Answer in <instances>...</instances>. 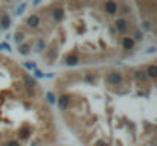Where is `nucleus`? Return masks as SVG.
Returning a JSON list of instances; mask_svg holds the SVG:
<instances>
[{
	"label": "nucleus",
	"mask_w": 157,
	"mask_h": 146,
	"mask_svg": "<svg viewBox=\"0 0 157 146\" xmlns=\"http://www.w3.org/2000/svg\"><path fill=\"white\" fill-rule=\"evenodd\" d=\"M113 26H114V31H116L117 34L124 35V34H127V31H128V28H130V23H128L127 18L121 17V18H116V20H114Z\"/></svg>",
	"instance_id": "f257e3e1"
},
{
	"label": "nucleus",
	"mask_w": 157,
	"mask_h": 146,
	"mask_svg": "<svg viewBox=\"0 0 157 146\" xmlns=\"http://www.w3.org/2000/svg\"><path fill=\"white\" fill-rule=\"evenodd\" d=\"M25 24L29 28V29H38L41 26V17L38 14H29L25 20Z\"/></svg>",
	"instance_id": "f03ea898"
},
{
	"label": "nucleus",
	"mask_w": 157,
	"mask_h": 146,
	"mask_svg": "<svg viewBox=\"0 0 157 146\" xmlns=\"http://www.w3.org/2000/svg\"><path fill=\"white\" fill-rule=\"evenodd\" d=\"M107 82L110 84V85H121L122 82H124V76H122V73L121 72H116V70H113V72H108V75H107Z\"/></svg>",
	"instance_id": "7ed1b4c3"
},
{
	"label": "nucleus",
	"mask_w": 157,
	"mask_h": 146,
	"mask_svg": "<svg viewBox=\"0 0 157 146\" xmlns=\"http://www.w3.org/2000/svg\"><path fill=\"white\" fill-rule=\"evenodd\" d=\"M56 107H58L61 111L69 110V107H70V96H69L67 93L59 95V96L56 97Z\"/></svg>",
	"instance_id": "20e7f679"
},
{
	"label": "nucleus",
	"mask_w": 157,
	"mask_h": 146,
	"mask_svg": "<svg viewBox=\"0 0 157 146\" xmlns=\"http://www.w3.org/2000/svg\"><path fill=\"white\" fill-rule=\"evenodd\" d=\"M104 12L107 15H110V17L119 14V5H117L116 2H105L104 3Z\"/></svg>",
	"instance_id": "39448f33"
},
{
	"label": "nucleus",
	"mask_w": 157,
	"mask_h": 146,
	"mask_svg": "<svg viewBox=\"0 0 157 146\" xmlns=\"http://www.w3.org/2000/svg\"><path fill=\"white\" fill-rule=\"evenodd\" d=\"M121 44H122L124 50H133V49L136 47V41L133 40V37H122Z\"/></svg>",
	"instance_id": "423d86ee"
},
{
	"label": "nucleus",
	"mask_w": 157,
	"mask_h": 146,
	"mask_svg": "<svg viewBox=\"0 0 157 146\" xmlns=\"http://www.w3.org/2000/svg\"><path fill=\"white\" fill-rule=\"evenodd\" d=\"M11 24H12L11 15H9V14H2V17H0V28H2L3 31H8V29L11 28Z\"/></svg>",
	"instance_id": "0eeeda50"
},
{
	"label": "nucleus",
	"mask_w": 157,
	"mask_h": 146,
	"mask_svg": "<svg viewBox=\"0 0 157 146\" xmlns=\"http://www.w3.org/2000/svg\"><path fill=\"white\" fill-rule=\"evenodd\" d=\"M78 62H79V55H78V53H70V55H67L66 59H64V64L69 66V67H73V66H76Z\"/></svg>",
	"instance_id": "6e6552de"
},
{
	"label": "nucleus",
	"mask_w": 157,
	"mask_h": 146,
	"mask_svg": "<svg viewBox=\"0 0 157 146\" xmlns=\"http://www.w3.org/2000/svg\"><path fill=\"white\" fill-rule=\"evenodd\" d=\"M64 17H66V12H64V9H63V8H55V9L52 11L53 21H56V23H61V21L64 20Z\"/></svg>",
	"instance_id": "1a4fd4ad"
},
{
	"label": "nucleus",
	"mask_w": 157,
	"mask_h": 146,
	"mask_svg": "<svg viewBox=\"0 0 157 146\" xmlns=\"http://www.w3.org/2000/svg\"><path fill=\"white\" fill-rule=\"evenodd\" d=\"M23 84H25L28 88L34 90V88L37 87V79H35V78H32L31 75H23Z\"/></svg>",
	"instance_id": "9d476101"
},
{
	"label": "nucleus",
	"mask_w": 157,
	"mask_h": 146,
	"mask_svg": "<svg viewBox=\"0 0 157 146\" xmlns=\"http://www.w3.org/2000/svg\"><path fill=\"white\" fill-rule=\"evenodd\" d=\"M31 134H32V131H31V128L26 126V125L18 129V139H20V140H28V139L31 137Z\"/></svg>",
	"instance_id": "9b49d317"
},
{
	"label": "nucleus",
	"mask_w": 157,
	"mask_h": 146,
	"mask_svg": "<svg viewBox=\"0 0 157 146\" xmlns=\"http://www.w3.org/2000/svg\"><path fill=\"white\" fill-rule=\"evenodd\" d=\"M145 73L148 79H157V64H150L145 69Z\"/></svg>",
	"instance_id": "f8f14e48"
},
{
	"label": "nucleus",
	"mask_w": 157,
	"mask_h": 146,
	"mask_svg": "<svg viewBox=\"0 0 157 146\" xmlns=\"http://www.w3.org/2000/svg\"><path fill=\"white\" fill-rule=\"evenodd\" d=\"M134 78L139 81V82H147L148 81V78H147V73H145V70H142V69H137V70H134Z\"/></svg>",
	"instance_id": "ddd939ff"
},
{
	"label": "nucleus",
	"mask_w": 157,
	"mask_h": 146,
	"mask_svg": "<svg viewBox=\"0 0 157 146\" xmlns=\"http://www.w3.org/2000/svg\"><path fill=\"white\" fill-rule=\"evenodd\" d=\"M46 47H48V43L43 40V38H38L37 40V43H35V52H44L46 50Z\"/></svg>",
	"instance_id": "4468645a"
},
{
	"label": "nucleus",
	"mask_w": 157,
	"mask_h": 146,
	"mask_svg": "<svg viewBox=\"0 0 157 146\" xmlns=\"http://www.w3.org/2000/svg\"><path fill=\"white\" fill-rule=\"evenodd\" d=\"M18 53L20 55H29L31 53V43H21L18 46Z\"/></svg>",
	"instance_id": "2eb2a0df"
},
{
	"label": "nucleus",
	"mask_w": 157,
	"mask_h": 146,
	"mask_svg": "<svg viewBox=\"0 0 157 146\" xmlns=\"http://www.w3.org/2000/svg\"><path fill=\"white\" fill-rule=\"evenodd\" d=\"M25 37H26V35H25V32H23V31H17V32L14 34V41L20 46V44L25 41Z\"/></svg>",
	"instance_id": "dca6fc26"
},
{
	"label": "nucleus",
	"mask_w": 157,
	"mask_h": 146,
	"mask_svg": "<svg viewBox=\"0 0 157 146\" xmlns=\"http://www.w3.org/2000/svg\"><path fill=\"white\" fill-rule=\"evenodd\" d=\"M46 100H48L49 105H56V96L53 95L52 92H48L46 93Z\"/></svg>",
	"instance_id": "f3484780"
},
{
	"label": "nucleus",
	"mask_w": 157,
	"mask_h": 146,
	"mask_svg": "<svg viewBox=\"0 0 157 146\" xmlns=\"http://www.w3.org/2000/svg\"><path fill=\"white\" fill-rule=\"evenodd\" d=\"M26 8H28V3H26V2L20 3V5L17 6V9H15V15H21V14L26 11Z\"/></svg>",
	"instance_id": "a211bd4d"
},
{
	"label": "nucleus",
	"mask_w": 157,
	"mask_h": 146,
	"mask_svg": "<svg viewBox=\"0 0 157 146\" xmlns=\"http://www.w3.org/2000/svg\"><path fill=\"white\" fill-rule=\"evenodd\" d=\"M84 81H86L87 84H95V81H96V76H95V75H92V73H86V76H84Z\"/></svg>",
	"instance_id": "6ab92c4d"
},
{
	"label": "nucleus",
	"mask_w": 157,
	"mask_h": 146,
	"mask_svg": "<svg viewBox=\"0 0 157 146\" xmlns=\"http://www.w3.org/2000/svg\"><path fill=\"white\" fill-rule=\"evenodd\" d=\"M119 12L124 14V15H127V14H130V8H128L127 5H122V6L119 5Z\"/></svg>",
	"instance_id": "aec40b11"
},
{
	"label": "nucleus",
	"mask_w": 157,
	"mask_h": 146,
	"mask_svg": "<svg viewBox=\"0 0 157 146\" xmlns=\"http://www.w3.org/2000/svg\"><path fill=\"white\" fill-rule=\"evenodd\" d=\"M134 41H142L144 40V34L140 32V31H136L134 32V38H133Z\"/></svg>",
	"instance_id": "412c9836"
},
{
	"label": "nucleus",
	"mask_w": 157,
	"mask_h": 146,
	"mask_svg": "<svg viewBox=\"0 0 157 146\" xmlns=\"http://www.w3.org/2000/svg\"><path fill=\"white\" fill-rule=\"evenodd\" d=\"M23 67H26L28 70H32V72H34V70L37 69V64H35V62H25Z\"/></svg>",
	"instance_id": "4be33fe9"
},
{
	"label": "nucleus",
	"mask_w": 157,
	"mask_h": 146,
	"mask_svg": "<svg viewBox=\"0 0 157 146\" xmlns=\"http://www.w3.org/2000/svg\"><path fill=\"white\" fill-rule=\"evenodd\" d=\"M3 146H21V143H20V140H8Z\"/></svg>",
	"instance_id": "5701e85b"
},
{
	"label": "nucleus",
	"mask_w": 157,
	"mask_h": 146,
	"mask_svg": "<svg viewBox=\"0 0 157 146\" xmlns=\"http://www.w3.org/2000/svg\"><path fill=\"white\" fill-rule=\"evenodd\" d=\"M34 76L40 79V78H44V73H43L41 70H38V69H35V70H34Z\"/></svg>",
	"instance_id": "b1692460"
},
{
	"label": "nucleus",
	"mask_w": 157,
	"mask_h": 146,
	"mask_svg": "<svg viewBox=\"0 0 157 146\" xmlns=\"http://www.w3.org/2000/svg\"><path fill=\"white\" fill-rule=\"evenodd\" d=\"M142 28H144L145 31H151V23L147 20V21H144V23H142Z\"/></svg>",
	"instance_id": "393cba45"
},
{
	"label": "nucleus",
	"mask_w": 157,
	"mask_h": 146,
	"mask_svg": "<svg viewBox=\"0 0 157 146\" xmlns=\"http://www.w3.org/2000/svg\"><path fill=\"white\" fill-rule=\"evenodd\" d=\"M2 50H8V52H11V46H9L8 43L3 41V43H2Z\"/></svg>",
	"instance_id": "a878e982"
},
{
	"label": "nucleus",
	"mask_w": 157,
	"mask_h": 146,
	"mask_svg": "<svg viewBox=\"0 0 157 146\" xmlns=\"http://www.w3.org/2000/svg\"><path fill=\"white\" fill-rule=\"evenodd\" d=\"M156 50H157L156 47H150L148 50H147V53H153V52H156Z\"/></svg>",
	"instance_id": "bb28decb"
},
{
	"label": "nucleus",
	"mask_w": 157,
	"mask_h": 146,
	"mask_svg": "<svg viewBox=\"0 0 157 146\" xmlns=\"http://www.w3.org/2000/svg\"><path fill=\"white\" fill-rule=\"evenodd\" d=\"M98 146H108V145H107V143H104V142H99V143H98Z\"/></svg>",
	"instance_id": "cd10ccee"
},
{
	"label": "nucleus",
	"mask_w": 157,
	"mask_h": 146,
	"mask_svg": "<svg viewBox=\"0 0 157 146\" xmlns=\"http://www.w3.org/2000/svg\"><path fill=\"white\" fill-rule=\"evenodd\" d=\"M0 50H2V43H0Z\"/></svg>",
	"instance_id": "c85d7f7f"
}]
</instances>
